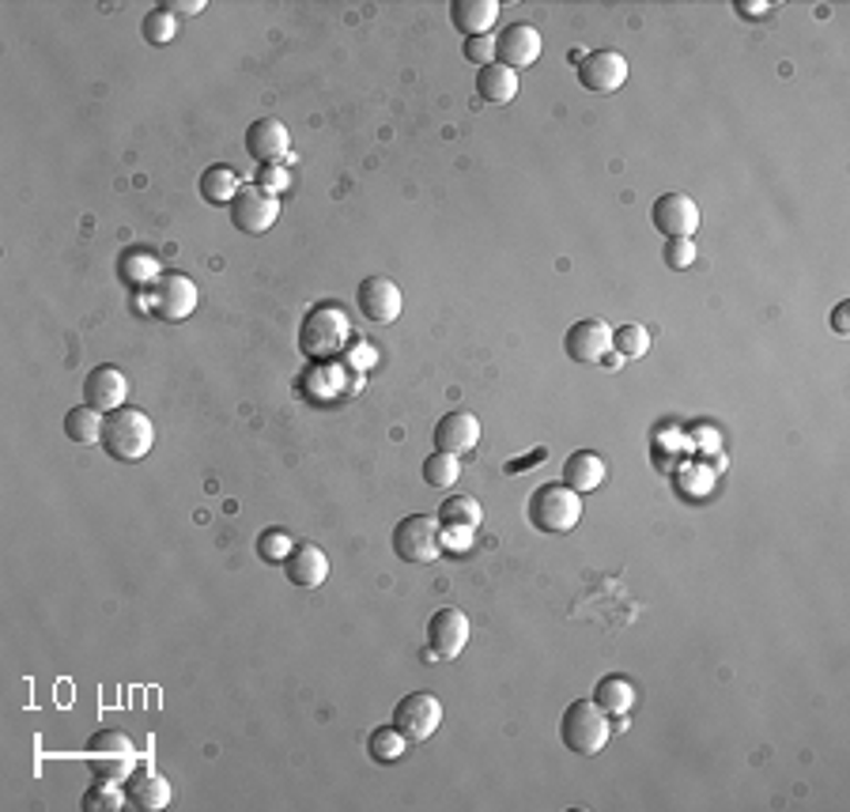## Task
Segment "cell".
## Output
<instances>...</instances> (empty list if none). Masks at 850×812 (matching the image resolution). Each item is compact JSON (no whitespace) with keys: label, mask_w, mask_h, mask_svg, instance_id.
I'll return each instance as SVG.
<instances>
[{"label":"cell","mask_w":850,"mask_h":812,"mask_svg":"<svg viewBox=\"0 0 850 812\" xmlns=\"http://www.w3.org/2000/svg\"><path fill=\"white\" fill-rule=\"evenodd\" d=\"M99 446L106 450L114 461H141L152 454L155 446V423L147 420V412L141 409H114L103 423V442Z\"/></svg>","instance_id":"6da1fadb"},{"label":"cell","mask_w":850,"mask_h":812,"mask_svg":"<svg viewBox=\"0 0 850 812\" xmlns=\"http://www.w3.org/2000/svg\"><path fill=\"white\" fill-rule=\"evenodd\" d=\"M348 337H352L348 314L340 310V307H329V302L314 307L307 318H303V326H299L303 356L318 359V363H329V359H337L340 352H345Z\"/></svg>","instance_id":"7a4b0ae2"},{"label":"cell","mask_w":850,"mask_h":812,"mask_svg":"<svg viewBox=\"0 0 850 812\" xmlns=\"http://www.w3.org/2000/svg\"><path fill=\"white\" fill-rule=\"evenodd\" d=\"M560 741L567 752L575 756H597L613 741V729H608V715L594 699H575L560 718Z\"/></svg>","instance_id":"3957f363"},{"label":"cell","mask_w":850,"mask_h":812,"mask_svg":"<svg viewBox=\"0 0 850 812\" xmlns=\"http://www.w3.org/2000/svg\"><path fill=\"white\" fill-rule=\"evenodd\" d=\"M582 518V495L567 484H541L530 495V525L541 533H571Z\"/></svg>","instance_id":"277c9868"},{"label":"cell","mask_w":850,"mask_h":812,"mask_svg":"<svg viewBox=\"0 0 850 812\" xmlns=\"http://www.w3.org/2000/svg\"><path fill=\"white\" fill-rule=\"evenodd\" d=\"M83 756H88L91 768H95V774L103 782H125L129 771H133L136 749L125 729H99V733H91V741L83 744Z\"/></svg>","instance_id":"5b68a950"},{"label":"cell","mask_w":850,"mask_h":812,"mask_svg":"<svg viewBox=\"0 0 850 812\" xmlns=\"http://www.w3.org/2000/svg\"><path fill=\"white\" fill-rule=\"evenodd\" d=\"M393 552L397 559L404 563H436L442 552L439 518H431V514H409V518H401L393 530Z\"/></svg>","instance_id":"8992f818"},{"label":"cell","mask_w":850,"mask_h":812,"mask_svg":"<svg viewBox=\"0 0 850 812\" xmlns=\"http://www.w3.org/2000/svg\"><path fill=\"white\" fill-rule=\"evenodd\" d=\"M147 299H152V314H155V318L178 326V321H186L190 314L197 310L201 291H197V284H193L186 273H163L160 284H155Z\"/></svg>","instance_id":"52a82bcc"},{"label":"cell","mask_w":850,"mask_h":812,"mask_svg":"<svg viewBox=\"0 0 850 812\" xmlns=\"http://www.w3.org/2000/svg\"><path fill=\"white\" fill-rule=\"evenodd\" d=\"M393 726L409 737V744H420V741H431L436 729L442 726V703L439 696L431 691H412L404 696L401 703L393 710Z\"/></svg>","instance_id":"ba28073f"},{"label":"cell","mask_w":850,"mask_h":812,"mask_svg":"<svg viewBox=\"0 0 850 812\" xmlns=\"http://www.w3.org/2000/svg\"><path fill=\"white\" fill-rule=\"evenodd\" d=\"M276 216H280V197L265 186H243L238 197L231 201V224L243 235H265L276 224Z\"/></svg>","instance_id":"9c48e42d"},{"label":"cell","mask_w":850,"mask_h":812,"mask_svg":"<svg viewBox=\"0 0 850 812\" xmlns=\"http://www.w3.org/2000/svg\"><path fill=\"white\" fill-rule=\"evenodd\" d=\"M356 302H359V314H363L367 321H375V326H390L404 310V295L390 276H367L356 291Z\"/></svg>","instance_id":"30bf717a"},{"label":"cell","mask_w":850,"mask_h":812,"mask_svg":"<svg viewBox=\"0 0 850 812\" xmlns=\"http://www.w3.org/2000/svg\"><path fill=\"white\" fill-rule=\"evenodd\" d=\"M627 80V58L616 50H594L586 58H578V84L594 95H608L621 91Z\"/></svg>","instance_id":"8fae6325"},{"label":"cell","mask_w":850,"mask_h":812,"mask_svg":"<svg viewBox=\"0 0 850 812\" xmlns=\"http://www.w3.org/2000/svg\"><path fill=\"white\" fill-rule=\"evenodd\" d=\"M651 219L665 238H692L704 216H699V205L688 193H662V197L654 201Z\"/></svg>","instance_id":"7c38bea8"},{"label":"cell","mask_w":850,"mask_h":812,"mask_svg":"<svg viewBox=\"0 0 850 812\" xmlns=\"http://www.w3.org/2000/svg\"><path fill=\"white\" fill-rule=\"evenodd\" d=\"M563 348H567V359H575V363H602L613 352V329L602 318H582L567 329Z\"/></svg>","instance_id":"4fadbf2b"},{"label":"cell","mask_w":850,"mask_h":812,"mask_svg":"<svg viewBox=\"0 0 850 812\" xmlns=\"http://www.w3.org/2000/svg\"><path fill=\"white\" fill-rule=\"evenodd\" d=\"M541 50H544V39L533 23H511L495 39V61L506 64L511 72L530 69V64L541 58Z\"/></svg>","instance_id":"5bb4252c"},{"label":"cell","mask_w":850,"mask_h":812,"mask_svg":"<svg viewBox=\"0 0 850 812\" xmlns=\"http://www.w3.org/2000/svg\"><path fill=\"white\" fill-rule=\"evenodd\" d=\"M129 397V378L122 367H95L88 378H83V404H91L95 412H103V417H110L114 409H122Z\"/></svg>","instance_id":"9a60e30c"},{"label":"cell","mask_w":850,"mask_h":812,"mask_svg":"<svg viewBox=\"0 0 850 812\" xmlns=\"http://www.w3.org/2000/svg\"><path fill=\"white\" fill-rule=\"evenodd\" d=\"M428 646L436 658H458L469 646V616L461 608H439L428 620Z\"/></svg>","instance_id":"2e32d148"},{"label":"cell","mask_w":850,"mask_h":812,"mask_svg":"<svg viewBox=\"0 0 850 812\" xmlns=\"http://www.w3.org/2000/svg\"><path fill=\"white\" fill-rule=\"evenodd\" d=\"M284 575H288V583L295 589H318L329 578V556L318 548V544L303 541V544H295L288 552V559H284Z\"/></svg>","instance_id":"e0dca14e"},{"label":"cell","mask_w":850,"mask_h":812,"mask_svg":"<svg viewBox=\"0 0 850 812\" xmlns=\"http://www.w3.org/2000/svg\"><path fill=\"white\" fill-rule=\"evenodd\" d=\"M246 152L254 155L257 163H280L284 155L291 152L288 125H284L280 117H257V122L246 129Z\"/></svg>","instance_id":"ac0fdd59"},{"label":"cell","mask_w":850,"mask_h":812,"mask_svg":"<svg viewBox=\"0 0 850 812\" xmlns=\"http://www.w3.org/2000/svg\"><path fill=\"white\" fill-rule=\"evenodd\" d=\"M477 442H480V420L473 412L454 409L436 423V450H442V454L461 458L469 454V450H477Z\"/></svg>","instance_id":"d6986e66"},{"label":"cell","mask_w":850,"mask_h":812,"mask_svg":"<svg viewBox=\"0 0 850 812\" xmlns=\"http://www.w3.org/2000/svg\"><path fill=\"white\" fill-rule=\"evenodd\" d=\"M122 787H125V798L141 812H160L171 805V782L152 768H133Z\"/></svg>","instance_id":"ffe728a7"},{"label":"cell","mask_w":850,"mask_h":812,"mask_svg":"<svg viewBox=\"0 0 850 812\" xmlns=\"http://www.w3.org/2000/svg\"><path fill=\"white\" fill-rule=\"evenodd\" d=\"M605 476H608V465L594 454V450H578V454H571L563 461V484L578 495L597 492V487L605 484Z\"/></svg>","instance_id":"44dd1931"},{"label":"cell","mask_w":850,"mask_h":812,"mask_svg":"<svg viewBox=\"0 0 850 812\" xmlns=\"http://www.w3.org/2000/svg\"><path fill=\"white\" fill-rule=\"evenodd\" d=\"M117 276L129 284V288L136 291H152L155 284H160L163 276V265H160V254L155 250H144V246H133V250H125L122 257H117Z\"/></svg>","instance_id":"7402d4cb"},{"label":"cell","mask_w":850,"mask_h":812,"mask_svg":"<svg viewBox=\"0 0 850 812\" xmlns=\"http://www.w3.org/2000/svg\"><path fill=\"white\" fill-rule=\"evenodd\" d=\"M450 20L465 39H477V34H488L499 20V4L495 0H454L450 4Z\"/></svg>","instance_id":"603a6c76"},{"label":"cell","mask_w":850,"mask_h":812,"mask_svg":"<svg viewBox=\"0 0 850 812\" xmlns=\"http://www.w3.org/2000/svg\"><path fill=\"white\" fill-rule=\"evenodd\" d=\"M477 95L492 106L514 103V99H519V72H511L499 61L488 64V69H480V76H477Z\"/></svg>","instance_id":"cb8c5ba5"},{"label":"cell","mask_w":850,"mask_h":812,"mask_svg":"<svg viewBox=\"0 0 850 812\" xmlns=\"http://www.w3.org/2000/svg\"><path fill=\"white\" fill-rule=\"evenodd\" d=\"M635 685L627 677H621V672H608V677H602L597 680V688H594V703L605 710L608 718H627L632 715V707H635Z\"/></svg>","instance_id":"d4e9b609"},{"label":"cell","mask_w":850,"mask_h":812,"mask_svg":"<svg viewBox=\"0 0 850 812\" xmlns=\"http://www.w3.org/2000/svg\"><path fill=\"white\" fill-rule=\"evenodd\" d=\"M238 189H243V182H238V174L227 167V163H216V167H208L205 174H201V197L208 201V205H227L238 197Z\"/></svg>","instance_id":"484cf974"},{"label":"cell","mask_w":850,"mask_h":812,"mask_svg":"<svg viewBox=\"0 0 850 812\" xmlns=\"http://www.w3.org/2000/svg\"><path fill=\"white\" fill-rule=\"evenodd\" d=\"M439 522L447 525V530H477V525L484 522V506H480V500H473V495H450V500H442L439 506Z\"/></svg>","instance_id":"4316f807"},{"label":"cell","mask_w":850,"mask_h":812,"mask_svg":"<svg viewBox=\"0 0 850 812\" xmlns=\"http://www.w3.org/2000/svg\"><path fill=\"white\" fill-rule=\"evenodd\" d=\"M103 423H106L103 412H95L91 404H80V409H72L64 417V435L76 446H91V442H103Z\"/></svg>","instance_id":"83f0119b"},{"label":"cell","mask_w":850,"mask_h":812,"mask_svg":"<svg viewBox=\"0 0 850 812\" xmlns=\"http://www.w3.org/2000/svg\"><path fill=\"white\" fill-rule=\"evenodd\" d=\"M404 749H409V737L401 733L397 726H378L371 733V741H367V752H371L375 763H397L404 756Z\"/></svg>","instance_id":"f1b7e54d"},{"label":"cell","mask_w":850,"mask_h":812,"mask_svg":"<svg viewBox=\"0 0 850 812\" xmlns=\"http://www.w3.org/2000/svg\"><path fill=\"white\" fill-rule=\"evenodd\" d=\"M458 476H461L458 454H442V450H436V454L423 461V480H428V487H454Z\"/></svg>","instance_id":"f546056e"},{"label":"cell","mask_w":850,"mask_h":812,"mask_svg":"<svg viewBox=\"0 0 850 812\" xmlns=\"http://www.w3.org/2000/svg\"><path fill=\"white\" fill-rule=\"evenodd\" d=\"M613 352H621L624 359H643L646 352H651V329L635 326V321L613 329Z\"/></svg>","instance_id":"4dcf8cb0"},{"label":"cell","mask_w":850,"mask_h":812,"mask_svg":"<svg viewBox=\"0 0 850 812\" xmlns=\"http://www.w3.org/2000/svg\"><path fill=\"white\" fill-rule=\"evenodd\" d=\"M141 34H144L147 45H166V42H174V34H178V16H171L163 4L152 8V12L144 16V23H141Z\"/></svg>","instance_id":"1f68e13d"},{"label":"cell","mask_w":850,"mask_h":812,"mask_svg":"<svg viewBox=\"0 0 850 812\" xmlns=\"http://www.w3.org/2000/svg\"><path fill=\"white\" fill-rule=\"evenodd\" d=\"M295 548V544L288 541V533L284 530H265L262 537H257V556H262L265 563H284L288 559V552Z\"/></svg>","instance_id":"d6a6232c"},{"label":"cell","mask_w":850,"mask_h":812,"mask_svg":"<svg viewBox=\"0 0 850 812\" xmlns=\"http://www.w3.org/2000/svg\"><path fill=\"white\" fill-rule=\"evenodd\" d=\"M122 798L125 793H117L114 782L99 779V787H91L83 793V812H114V809H122Z\"/></svg>","instance_id":"836d02e7"},{"label":"cell","mask_w":850,"mask_h":812,"mask_svg":"<svg viewBox=\"0 0 850 812\" xmlns=\"http://www.w3.org/2000/svg\"><path fill=\"white\" fill-rule=\"evenodd\" d=\"M665 265L677 273H685L696 261V238H665Z\"/></svg>","instance_id":"e575fe53"},{"label":"cell","mask_w":850,"mask_h":812,"mask_svg":"<svg viewBox=\"0 0 850 812\" xmlns=\"http://www.w3.org/2000/svg\"><path fill=\"white\" fill-rule=\"evenodd\" d=\"M461 53H465V61H473L477 69H488V64H495V39H492V34H477V39H465Z\"/></svg>","instance_id":"d590c367"},{"label":"cell","mask_w":850,"mask_h":812,"mask_svg":"<svg viewBox=\"0 0 850 812\" xmlns=\"http://www.w3.org/2000/svg\"><path fill=\"white\" fill-rule=\"evenodd\" d=\"M677 484H680V492H685V495H692V500H699V495H707V492H710V484H715V476H710V469H704V465H692V480L680 476Z\"/></svg>","instance_id":"8d00e7d4"},{"label":"cell","mask_w":850,"mask_h":812,"mask_svg":"<svg viewBox=\"0 0 850 812\" xmlns=\"http://www.w3.org/2000/svg\"><path fill=\"white\" fill-rule=\"evenodd\" d=\"M166 12H171V16H201V12H205V0H166Z\"/></svg>","instance_id":"74e56055"},{"label":"cell","mask_w":850,"mask_h":812,"mask_svg":"<svg viewBox=\"0 0 850 812\" xmlns=\"http://www.w3.org/2000/svg\"><path fill=\"white\" fill-rule=\"evenodd\" d=\"M737 12H741L745 20H764V16L771 12V4H764V0H737Z\"/></svg>","instance_id":"f35d334b"},{"label":"cell","mask_w":850,"mask_h":812,"mask_svg":"<svg viewBox=\"0 0 850 812\" xmlns=\"http://www.w3.org/2000/svg\"><path fill=\"white\" fill-rule=\"evenodd\" d=\"M847 314H850V302H839V307L831 310V329H836L839 337L850 333V318H847Z\"/></svg>","instance_id":"ab89813d"},{"label":"cell","mask_w":850,"mask_h":812,"mask_svg":"<svg viewBox=\"0 0 850 812\" xmlns=\"http://www.w3.org/2000/svg\"><path fill=\"white\" fill-rule=\"evenodd\" d=\"M537 461H544V450H533L530 458H514V461H506V473H525V465H537Z\"/></svg>","instance_id":"60d3db41"}]
</instances>
